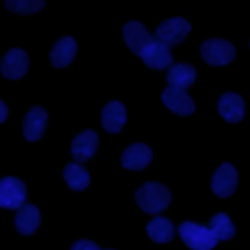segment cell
<instances>
[{"instance_id":"6da1fadb","label":"cell","mask_w":250,"mask_h":250,"mask_svg":"<svg viewBox=\"0 0 250 250\" xmlns=\"http://www.w3.org/2000/svg\"><path fill=\"white\" fill-rule=\"evenodd\" d=\"M135 199H137V205L145 213H160L168 207V203L172 199V193L162 184L146 182L135 191Z\"/></svg>"},{"instance_id":"7a4b0ae2","label":"cell","mask_w":250,"mask_h":250,"mask_svg":"<svg viewBox=\"0 0 250 250\" xmlns=\"http://www.w3.org/2000/svg\"><path fill=\"white\" fill-rule=\"evenodd\" d=\"M178 234L182 236L184 244H188L191 250H213L215 244L219 242L209 227H203L191 221L182 223L178 227Z\"/></svg>"},{"instance_id":"3957f363","label":"cell","mask_w":250,"mask_h":250,"mask_svg":"<svg viewBox=\"0 0 250 250\" xmlns=\"http://www.w3.org/2000/svg\"><path fill=\"white\" fill-rule=\"evenodd\" d=\"M25 197H27V189L21 180L8 176L0 182V207L2 209H10V211L21 209L25 205Z\"/></svg>"},{"instance_id":"277c9868","label":"cell","mask_w":250,"mask_h":250,"mask_svg":"<svg viewBox=\"0 0 250 250\" xmlns=\"http://www.w3.org/2000/svg\"><path fill=\"white\" fill-rule=\"evenodd\" d=\"M201 57L211 66H223L234 59V47L225 39H207L201 45Z\"/></svg>"},{"instance_id":"5b68a950","label":"cell","mask_w":250,"mask_h":250,"mask_svg":"<svg viewBox=\"0 0 250 250\" xmlns=\"http://www.w3.org/2000/svg\"><path fill=\"white\" fill-rule=\"evenodd\" d=\"M191 25L188 20L184 18H170L166 21H162L158 27H156V39L162 41L164 45H178L186 39V35L189 33Z\"/></svg>"},{"instance_id":"8992f818","label":"cell","mask_w":250,"mask_h":250,"mask_svg":"<svg viewBox=\"0 0 250 250\" xmlns=\"http://www.w3.org/2000/svg\"><path fill=\"white\" fill-rule=\"evenodd\" d=\"M236 184H238V174L234 170L232 164L225 162L221 164L215 174H213V180H211V188H213V193L219 195V197H229L234 193L236 189Z\"/></svg>"},{"instance_id":"52a82bcc","label":"cell","mask_w":250,"mask_h":250,"mask_svg":"<svg viewBox=\"0 0 250 250\" xmlns=\"http://www.w3.org/2000/svg\"><path fill=\"white\" fill-rule=\"evenodd\" d=\"M123 39L127 43V47L141 57V53L154 41V37L150 35V31H146V27L139 21H127L123 25Z\"/></svg>"},{"instance_id":"ba28073f","label":"cell","mask_w":250,"mask_h":250,"mask_svg":"<svg viewBox=\"0 0 250 250\" xmlns=\"http://www.w3.org/2000/svg\"><path fill=\"white\" fill-rule=\"evenodd\" d=\"M27 64H29V59H27V53L25 51H21V49H10L4 55V59H2L0 70H2L4 78L18 80V78H21L25 74Z\"/></svg>"},{"instance_id":"9c48e42d","label":"cell","mask_w":250,"mask_h":250,"mask_svg":"<svg viewBox=\"0 0 250 250\" xmlns=\"http://www.w3.org/2000/svg\"><path fill=\"white\" fill-rule=\"evenodd\" d=\"M141 59H143V62H145L148 68H152V70H162V68H166V66L172 64V53H170L168 45H164V43L158 41V39H154V41L141 53Z\"/></svg>"},{"instance_id":"30bf717a","label":"cell","mask_w":250,"mask_h":250,"mask_svg":"<svg viewBox=\"0 0 250 250\" xmlns=\"http://www.w3.org/2000/svg\"><path fill=\"white\" fill-rule=\"evenodd\" d=\"M162 102L168 109H172L176 115H189L193 113L195 109V104L193 100L186 94V90L182 88H172L168 86L164 92H162Z\"/></svg>"},{"instance_id":"8fae6325","label":"cell","mask_w":250,"mask_h":250,"mask_svg":"<svg viewBox=\"0 0 250 250\" xmlns=\"http://www.w3.org/2000/svg\"><path fill=\"white\" fill-rule=\"evenodd\" d=\"M98 135L94 133V131H90V129H86V131H82L80 135H76L74 137V141H72V145H70V154H72V158L76 160V162H86V160H90L92 156H94V152L98 150Z\"/></svg>"},{"instance_id":"7c38bea8","label":"cell","mask_w":250,"mask_h":250,"mask_svg":"<svg viewBox=\"0 0 250 250\" xmlns=\"http://www.w3.org/2000/svg\"><path fill=\"white\" fill-rule=\"evenodd\" d=\"M219 115L229 123H238L244 117V100L234 92H225L217 104Z\"/></svg>"},{"instance_id":"4fadbf2b","label":"cell","mask_w":250,"mask_h":250,"mask_svg":"<svg viewBox=\"0 0 250 250\" xmlns=\"http://www.w3.org/2000/svg\"><path fill=\"white\" fill-rule=\"evenodd\" d=\"M47 119L49 117H47V111L43 107H39V105L31 107L27 111L25 119H23V137L27 141H31V143L33 141H39L43 137V133H45Z\"/></svg>"},{"instance_id":"5bb4252c","label":"cell","mask_w":250,"mask_h":250,"mask_svg":"<svg viewBox=\"0 0 250 250\" xmlns=\"http://www.w3.org/2000/svg\"><path fill=\"white\" fill-rule=\"evenodd\" d=\"M150 158H152V152L146 145L143 143H135L131 146H127L121 154V164L123 168L127 170H143L150 164Z\"/></svg>"},{"instance_id":"9a60e30c","label":"cell","mask_w":250,"mask_h":250,"mask_svg":"<svg viewBox=\"0 0 250 250\" xmlns=\"http://www.w3.org/2000/svg\"><path fill=\"white\" fill-rule=\"evenodd\" d=\"M127 121V111L121 102H109L102 109V125L107 133H119Z\"/></svg>"},{"instance_id":"2e32d148","label":"cell","mask_w":250,"mask_h":250,"mask_svg":"<svg viewBox=\"0 0 250 250\" xmlns=\"http://www.w3.org/2000/svg\"><path fill=\"white\" fill-rule=\"evenodd\" d=\"M14 225H16L20 234H25V236L33 234L37 230V227H39V209L35 205H31V203H25L21 209H18Z\"/></svg>"},{"instance_id":"e0dca14e","label":"cell","mask_w":250,"mask_h":250,"mask_svg":"<svg viewBox=\"0 0 250 250\" xmlns=\"http://www.w3.org/2000/svg\"><path fill=\"white\" fill-rule=\"evenodd\" d=\"M74 55H76V41L72 37H61L51 51V62L53 66L62 68L72 62Z\"/></svg>"},{"instance_id":"ac0fdd59","label":"cell","mask_w":250,"mask_h":250,"mask_svg":"<svg viewBox=\"0 0 250 250\" xmlns=\"http://www.w3.org/2000/svg\"><path fill=\"white\" fill-rule=\"evenodd\" d=\"M195 68L191 64H186V62H178V64H172L168 74H166V80H168V86L172 88H188L193 80H195Z\"/></svg>"},{"instance_id":"d6986e66","label":"cell","mask_w":250,"mask_h":250,"mask_svg":"<svg viewBox=\"0 0 250 250\" xmlns=\"http://www.w3.org/2000/svg\"><path fill=\"white\" fill-rule=\"evenodd\" d=\"M146 234L150 240L158 242V244H164V242H170L172 236H174V225L170 219L166 217H154L148 225H146Z\"/></svg>"},{"instance_id":"ffe728a7","label":"cell","mask_w":250,"mask_h":250,"mask_svg":"<svg viewBox=\"0 0 250 250\" xmlns=\"http://www.w3.org/2000/svg\"><path fill=\"white\" fill-rule=\"evenodd\" d=\"M62 176H64L66 186H68L70 189H74V191H82V189H86L88 184H90L88 172H86L80 164H74V162H70V164L64 166Z\"/></svg>"},{"instance_id":"44dd1931","label":"cell","mask_w":250,"mask_h":250,"mask_svg":"<svg viewBox=\"0 0 250 250\" xmlns=\"http://www.w3.org/2000/svg\"><path fill=\"white\" fill-rule=\"evenodd\" d=\"M209 229L217 236V240H230L234 236V225L229 219V215H225V213H217L209 221Z\"/></svg>"},{"instance_id":"7402d4cb","label":"cell","mask_w":250,"mask_h":250,"mask_svg":"<svg viewBox=\"0 0 250 250\" xmlns=\"http://www.w3.org/2000/svg\"><path fill=\"white\" fill-rule=\"evenodd\" d=\"M4 4L10 12L27 16V14H35V12L43 10L45 0H4Z\"/></svg>"},{"instance_id":"603a6c76","label":"cell","mask_w":250,"mask_h":250,"mask_svg":"<svg viewBox=\"0 0 250 250\" xmlns=\"http://www.w3.org/2000/svg\"><path fill=\"white\" fill-rule=\"evenodd\" d=\"M70 250H100V248H98L92 240H78V242L72 244Z\"/></svg>"},{"instance_id":"cb8c5ba5","label":"cell","mask_w":250,"mask_h":250,"mask_svg":"<svg viewBox=\"0 0 250 250\" xmlns=\"http://www.w3.org/2000/svg\"><path fill=\"white\" fill-rule=\"evenodd\" d=\"M0 119L2 121L6 119V105H4V102H0Z\"/></svg>"}]
</instances>
